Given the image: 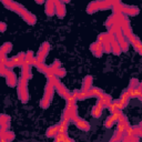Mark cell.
Instances as JSON below:
<instances>
[{"instance_id":"obj_2","label":"cell","mask_w":142,"mask_h":142,"mask_svg":"<svg viewBox=\"0 0 142 142\" xmlns=\"http://www.w3.org/2000/svg\"><path fill=\"white\" fill-rule=\"evenodd\" d=\"M58 129H59L58 127L50 128L49 131H48V133H47V136H48V137H53V136H56V134L58 133Z\"/></svg>"},{"instance_id":"obj_4","label":"cell","mask_w":142,"mask_h":142,"mask_svg":"<svg viewBox=\"0 0 142 142\" xmlns=\"http://www.w3.org/2000/svg\"><path fill=\"white\" fill-rule=\"evenodd\" d=\"M114 123V121L111 119V118H109V119H108L107 121H106V127H108V128H111L112 127V124Z\"/></svg>"},{"instance_id":"obj_1","label":"cell","mask_w":142,"mask_h":142,"mask_svg":"<svg viewBox=\"0 0 142 142\" xmlns=\"http://www.w3.org/2000/svg\"><path fill=\"white\" fill-rule=\"evenodd\" d=\"M129 99H130V96H129V93H128V91H126V92L122 93V96H121V99L119 101L123 104L124 107H126L127 104H128V101H129Z\"/></svg>"},{"instance_id":"obj_3","label":"cell","mask_w":142,"mask_h":142,"mask_svg":"<svg viewBox=\"0 0 142 142\" xmlns=\"http://www.w3.org/2000/svg\"><path fill=\"white\" fill-rule=\"evenodd\" d=\"M78 127L81 128V129H83V130H88L90 128L89 124H88L86 121H82V120H80L79 122H78Z\"/></svg>"},{"instance_id":"obj_5","label":"cell","mask_w":142,"mask_h":142,"mask_svg":"<svg viewBox=\"0 0 142 142\" xmlns=\"http://www.w3.org/2000/svg\"><path fill=\"white\" fill-rule=\"evenodd\" d=\"M63 142H74L73 140H71V139H68V138H66V140L63 141Z\"/></svg>"}]
</instances>
